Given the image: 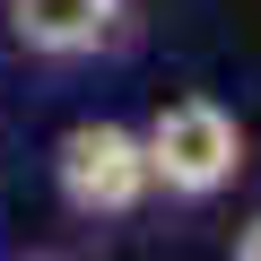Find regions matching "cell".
<instances>
[{
    "instance_id": "3",
    "label": "cell",
    "mask_w": 261,
    "mask_h": 261,
    "mask_svg": "<svg viewBox=\"0 0 261 261\" xmlns=\"http://www.w3.org/2000/svg\"><path fill=\"white\" fill-rule=\"evenodd\" d=\"M130 27V0H9V44L27 61H105Z\"/></svg>"
},
{
    "instance_id": "5",
    "label": "cell",
    "mask_w": 261,
    "mask_h": 261,
    "mask_svg": "<svg viewBox=\"0 0 261 261\" xmlns=\"http://www.w3.org/2000/svg\"><path fill=\"white\" fill-rule=\"evenodd\" d=\"M27 261H70V252H27Z\"/></svg>"
},
{
    "instance_id": "4",
    "label": "cell",
    "mask_w": 261,
    "mask_h": 261,
    "mask_svg": "<svg viewBox=\"0 0 261 261\" xmlns=\"http://www.w3.org/2000/svg\"><path fill=\"white\" fill-rule=\"evenodd\" d=\"M226 261H261V209L235 226V244H226Z\"/></svg>"
},
{
    "instance_id": "1",
    "label": "cell",
    "mask_w": 261,
    "mask_h": 261,
    "mask_svg": "<svg viewBox=\"0 0 261 261\" xmlns=\"http://www.w3.org/2000/svg\"><path fill=\"white\" fill-rule=\"evenodd\" d=\"M140 148H148V192L166 209H209L244 183L252 166V140L244 122L218 105V96H166L148 122H140Z\"/></svg>"
},
{
    "instance_id": "2",
    "label": "cell",
    "mask_w": 261,
    "mask_h": 261,
    "mask_svg": "<svg viewBox=\"0 0 261 261\" xmlns=\"http://www.w3.org/2000/svg\"><path fill=\"white\" fill-rule=\"evenodd\" d=\"M53 192L79 226H113V218H140L157 192H148V148H140V122H113V113H87L53 140Z\"/></svg>"
}]
</instances>
